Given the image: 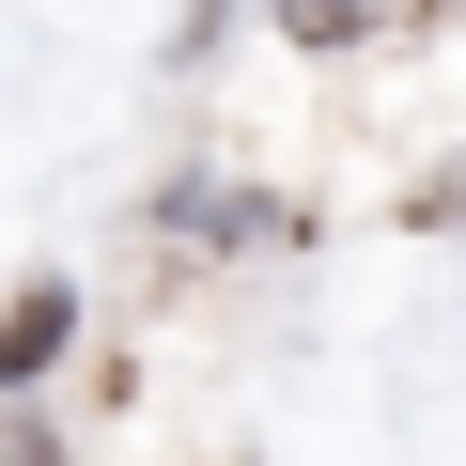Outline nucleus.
<instances>
[{"label": "nucleus", "mask_w": 466, "mask_h": 466, "mask_svg": "<svg viewBox=\"0 0 466 466\" xmlns=\"http://www.w3.org/2000/svg\"><path fill=\"white\" fill-rule=\"evenodd\" d=\"M296 32H311V47H327V32H358V0H296Z\"/></svg>", "instance_id": "f03ea898"}, {"label": "nucleus", "mask_w": 466, "mask_h": 466, "mask_svg": "<svg viewBox=\"0 0 466 466\" xmlns=\"http://www.w3.org/2000/svg\"><path fill=\"white\" fill-rule=\"evenodd\" d=\"M47 342H63V296H16V311H0V373H32Z\"/></svg>", "instance_id": "f257e3e1"}]
</instances>
